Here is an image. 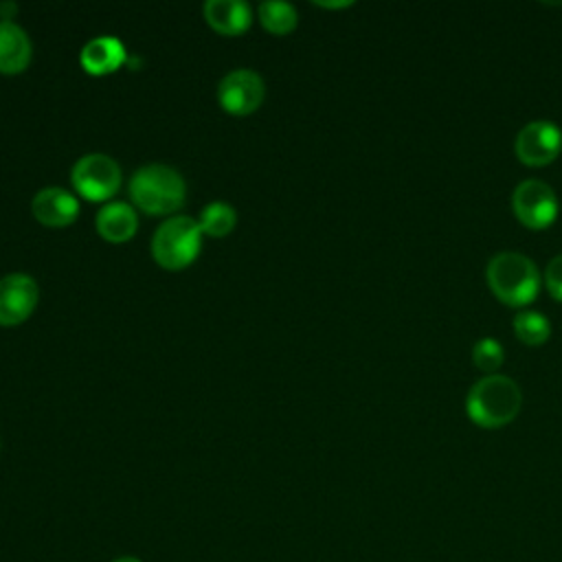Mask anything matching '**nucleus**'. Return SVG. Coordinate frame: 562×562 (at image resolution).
Returning a JSON list of instances; mask_svg holds the SVG:
<instances>
[{"label": "nucleus", "mask_w": 562, "mask_h": 562, "mask_svg": "<svg viewBox=\"0 0 562 562\" xmlns=\"http://www.w3.org/2000/svg\"><path fill=\"white\" fill-rule=\"evenodd\" d=\"M79 59H81V66L88 75L103 77V75H110V72L119 70L125 64L127 53H125V46L121 44V40L103 35V37L90 40L81 48Z\"/></svg>", "instance_id": "f8f14e48"}, {"label": "nucleus", "mask_w": 562, "mask_h": 562, "mask_svg": "<svg viewBox=\"0 0 562 562\" xmlns=\"http://www.w3.org/2000/svg\"><path fill=\"white\" fill-rule=\"evenodd\" d=\"M514 331L518 336V340H522L525 345H542L549 334H551V323L544 314L533 312V310H522L514 316Z\"/></svg>", "instance_id": "f3484780"}, {"label": "nucleus", "mask_w": 562, "mask_h": 562, "mask_svg": "<svg viewBox=\"0 0 562 562\" xmlns=\"http://www.w3.org/2000/svg\"><path fill=\"white\" fill-rule=\"evenodd\" d=\"M485 279L496 299L514 307L531 303L540 290L538 266L522 252H496L487 261Z\"/></svg>", "instance_id": "f03ea898"}, {"label": "nucleus", "mask_w": 562, "mask_h": 562, "mask_svg": "<svg viewBox=\"0 0 562 562\" xmlns=\"http://www.w3.org/2000/svg\"><path fill=\"white\" fill-rule=\"evenodd\" d=\"M40 288L31 274L11 272L0 279V325L24 323L37 307Z\"/></svg>", "instance_id": "1a4fd4ad"}, {"label": "nucleus", "mask_w": 562, "mask_h": 562, "mask_svg": "<svg viewBox=\"0 0 562 562\" xmlns=\"http://www.w3.org/2000/svg\"><path fill=\"white\" fill-rule=\"evenodd\" d=\"M15 13H18V4L15 2H9V0L0 2V18H2V22H11L15 18Z\"/></svg>", "instance_id": "aec40b11"}, {"label": "nucleus", "mask_w": 562, "mask_h": 562, "mask_svg": "<svg viewBox=\"0 0 562 562\" xmlns=\"http://www.w3.org/2000/svg\"><path fill=\"white\" fill-rule=\"evenodd\" d=\"M266 97L263 79L250 68L231 70L217 86L220 105L235 116L252 114Z\"/></svg>", "instance_id": "0eeeda50"}, {"label": "nucleus", "mask_w": 562, "mask_h": 562, "mask_svg": "<svg viewBox=\"0 0 562 562\" xmlns=\"http://www.w3.org/2000/svg\"><path fill=\"white\" fill-rule=\"evenodd\" d=\"M204 18L220 35H241L252 24L250 4L244 0H209L204 2Z\"/></svg>", "instance_id": "9b49d317"}, {"label": "nucleus", "mask_w": 562, "mask_h": 562, "mask_svg": "<svg viewBox=\"0 0 562 562\" xmlns=\"http://www.w3.org/2000/svg\"><path fill=\"white\" fill-rule=\"evenodd\" d=\"M237 224V211L226 202H211L202 209L198 226L209 237H224Z\"/></svg>", "instance_id": "dca6fc26"}, {"label": "nucleus", "mask_w": 562, "mask_h": 562, "mask_svg": "<svg viewBox=\"0 0 562 562\" xmlns=\"http://www.w3.org/2000/svg\"><path fill=\"white\" fill-rule=\"evenodd\" d=\"M31 211L40 224L48 228H64L77 220L79 200L61 187H46L35 193Z\"/></svg>", "instance_id": "9d476101"}, {"label": "nucleus", "mask_w": 562, "mask_h": 562, "mask_svg": "<svg viewBox=\"0 0 562 562\" xmlns=\"http://www.w3.org/2000/svg\"><path fill=\"white\" fill-rule=\"evenodd\" d=\"M318 7H327V9H338V7H349L351 2H316Z\"/></svg>", "instance_id": "412c9836"}, {"label": "nucleus", "mask_w": 562, "mask_h": 562, "mask_svg": "<svg viewBox=\"0 0 562 562\" xmlns=\"http://www.w3.org/2000/svg\"><path fill=\"white\" fill-rule=\"evenodd\" d=\"M31 55L33 46L26 31L15 22L0 20V72L20 75L29 68Z\"/></svg>", "instance_id": "ddd939ff"}, {"label": "nucleus", "mask_w": 562, "mask_h": 562, "mask_svg": "<svg viewBox=\"0 0 562 562\" xmlns=\"http://www.w3.org/2000/svg\"><path fill=\"white\" fill-rule=\"evenodd\" d=\"M112 562H143V560L136 558V555H119V558H114Z\"/></svg>", "instance_id": "4be33fe9"}, {"label": "nucleus", "mask_w": 562, "mask_h": 562, "mask_svg": "<svg viewBox=\"0 0 562 562\" xmlns=\"http://www.w3.org/2000/svg\"><path fill=\"white\" fill-rule=\"evenodd\" d=\"M202 248V231L189 215L165 220L151 237V257L165 270H182L191 266Z\"/></svg>", "instance_id": "20e7f679"}, {"label": "nucleus", "mask_w": 562, "mask_h": 562, "mask_svg": "<svg viewBox=\"0 0 562 562\" xmlns=\"http://www.w3.org/2000/svg\"><path fill=\"white\" fill-rule=\"evenodd\" d=\"M70 180L81 198L90 202H103L119 191L121 167L108 154H86L72 165Z\"/></svg>", "instance_id": "39448f33"}, {"label": "nucleus", "mask_w": 562, "mask_h": 562, "mask_svg": "<svg viewBox=\"0 0 562 562\" xmlns=\"http://www.w3.org/2000/svg\"><path fill=\"white\" fill-rule=\"evenodd\" d=\"M130 198L147 215H169L184 204V178L167 165H145L130 180Z\"/></svg>", "instance_id": "7ed1b4c3"}, {"label": "nucleus", "mask_w": 562, "mask_h": 562, "mask_svg": "<svg viewBox=\"0 0 562 562\" xmlns=\"http://www.w3.org/2000/svg\"><path fill=\"white\" fill-rule=\"evenodd\" d=\"M97 233L112 244H123L134 237L138 228V217L132 204L127 202H110L99 209L94 220Z\"/></svg>", "instance_id": "4468645a"}, {"label": "nucleus", "mask_w": 562, "mask_h": 562, "mask_svg": "<svg viewBox=\"0 0 562 562\" xmlns=\"http://www.w3.org/2000/svg\"><path fill=\"white\" fill-rule=\"evenodd\" d=\"M472 362L476 364V369L494 373L501 364H503V347L496 338H481L476 340V345L472 347Z\"/></svg>", "instance_id": "a211bd4d"}, {"label": "nucleus", "mask_w": 562, "mask_h": 562, "mask_svg": "<svg viewBox=\"0 0 562 562\" xmlns=\"http://www.w3.org/2000/svg\"><path fill=\"white\" fill-rule=\"evenodd\" d=\"M520 404V386L509 375L490 373L472 384L465 400V411L474 424L483 428H501L514 422Z\"/></svg>", "instance_id": "f257e3e1"}, {"label": "nucleus", "mask_w": 562, "mask_h": 562, "mask_svg": "<svg viewBox=\"0 0 562 562\" xmlns=\"http://www.w3.org/2000/svg\"><path fill=\"white\" fill-rule=\"evenodd\" d=\"M512 209L525 226L544 228L558 215V198L547 182L529 178L516 184L512 193Z\"/></svg>", "instance_id": "423d86ee"}, {"label": "nucleus", "mask_w": 562, "mask_h": 562, "mask_svg": "<svg viewBox=\"0 0 562 562\" xmlns=\"http://www.w3.org/2000/svg\"><path fill=\"white\" fill-rule=\"evenodd\" d=\"M516 156L531 167H542L551 162L562 149V132L553 121H531L516 134Z\"/></svg>", "instance_id": "6e6552de"}, {"label": "nucleus", "mask_w": 562, "mask_h": 562, "mask_svg": "<svg viewBox=\"0 0 562 562\" xmlns=\"http://www.w3.org/2000/svg\"><path fill=\"white\" fill-rule=\"evenodd\" d=\"M257 15H259L261 26L272 35H285V33L294 31L296 20H299L294 4L281 2V0L261 2L257 9Z\"/></svg>", "instance_id": "2eb2a0df"}, {"label": "nucleus", "mask_w": 562, "mask_h": 562, "mask_svg": "<svg viewBox=\"0 0 562 562\" xmlns=\"http://www.w3.org/2000/svg\"><path fill=\"white\" fill-rule=\"evenodd\" d=\"M544 285L549 294L562 301V255H555L544 268Z\"/></svg>", "instance_id": "6ab92c4d"}]
</instances>
